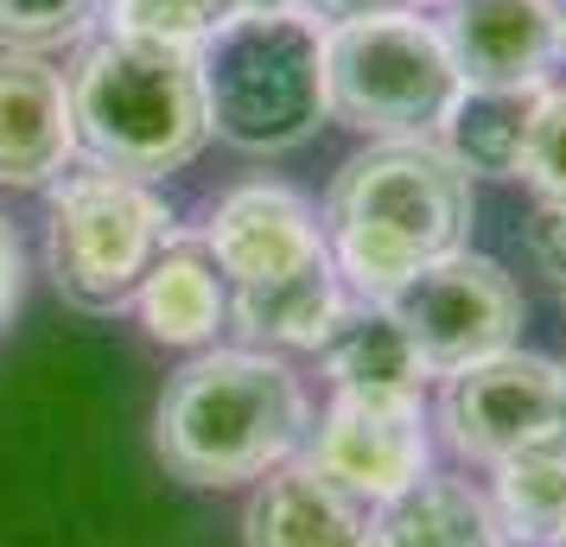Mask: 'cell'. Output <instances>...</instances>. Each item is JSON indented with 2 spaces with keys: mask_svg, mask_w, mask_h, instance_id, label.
Wrapping results in <instances>:
<instances>
[{
  "mask_svg": "<svg viewBox=\"0 0 566 547\" xmlns=\"http://www.w3.org/2000/svg\"><path fill=\"white\" fill-rule=\"evenodd\" d=\"M471 217V179L439 140H376L344 159L325 191V249L337 281H350L363 299H388L420 267L459 255Z\"/></svg>",
  "mask_w": 566,
  "mask_h": 547,
  "instance_id": "obj_1",
  "label": "cell"
},
{
  "mask_svg": "<svg viewBox=\"0 0 566 547\" xmlns=\"http://www.w3.org/2000/svg\"><path fill=\"white\" fill-rule=\"evenodd\" d=\"M306 395L286 364L255 350H210L166 382L154 445L172 477L198 491H223L274 471L306 440Z\"/></svg>",
  "mask_w": 566,
  "mask_h": 547,
  "instance_id": "obj_2",
  "label": "cell"
},
{
  "mask_svg": "<svg viewBox=\"0 0 566 547\" xmlns=\"http://www.w3.org/2000/svg\"><path fill=\"white\" fill-rule=\"evenodd\" d=\"M71 122L90 166H108L140 185L179 172L210 140L198 52L108 32L103 45L83 52L71 77Z\"/></svg>",
  "mask_w": 566,
  "mask_h": 547,
  "instance_id": "obj_3",
  "label": "cell"
},
{
  "mask_svg": "<svg viewBox=\"0 0 566 547\" xmlns=\"http://www.w3.org/2000/svg\"><path fill=\"white\" fill-rule=\"evenodd\" d=\"M210 134L242 154H293L306 147L325 108V32L306 13H255L230 20L198 45Z\"/></svg>",
  "mask_w": 566,
  "mask_h": 547,
  "instance_id": "obj_4",
  "label": "cell"
},
{
  "mask_svg": "<svg viewBox=\"0 0 566 547\" xmlns=\"http://www.w3.org/2000/svg\"><path fill=\"white\" fill-rule=\"evenodd\" d=\"M459 64L420 7L325 27V108L376 140H433L459 103Z\"/></svg>",
  "mask_w": 566,
  "mask_h": 547,
  "instance_id": "obj_5",
  "label": "cell"
},
{
  "mask_svg": "<svg viewBox=\"0 0 566 547\" xmlns=\"http://www.w3.org/2000/svg\"><path fill=\"white\" fill-rule=\"evenodd\" d=\"M172 242V210L108 166H64L52 191V281L77 313H122Z\"/></svg>",
  "mask_w": 566,
  "mask_h": 547,
  "instance_id": "obj_6",
  "label": "cell"
},
{
  "mask_svg": "<svg viewBox=\"0 0 566 547\" xmlns=\"http://www.w3.org/2000/svg\"><path fill=\"white\" fill-rule=\"evenodd\" d=\"M382 306L413 344L427 376H459L471 364H490L522 338V287L490 255H471V249L420 267Z\"/></svg>",
  "mask_w": 566,
  "mask_h": 547,
  "instance_id": "obj_7",
  "label": "cell"
},
{
  "mask_svg": "<svg viewBox=\"0 0 566 547\" xmlns=\"http://www.w3.org/2000/svg\"><path fill=\"white\" fill-rule=\"evenodd\" d=\"M300 445L312 471L357 491L363 503H388L433 471V433L420 414V395H337Z\"/></svg>",
  "mask_w": 566,
  "mask_h": 547,
  "instance_id": "obj_8",
  "label": "cell"
},
{
  "mask_svg": "<svg viewBox=\"0 0 566 547\" xmlns=\"http://www.w3.org/2000/svg\"><path fill=\"white\" fill-rule=\"evenodd\" d=\"M554 389H560V364L535 350H503L490 364L446 376L439 433L464 465H503L522 445L554 440Z\"/></svg>",
  "mask_w": 566,
  "mask_h": 547,
  "instance_id": "obj_9",
  "label": "cell"
},
{
  "mask_svg": "<svg viewBox=\"0 0 566 547\" xmlns=\"http://www.w3.org/2000/svg\"><path fill=\"white\" fill-rule=\"evenodd\" d=\"M210 261L230 274V287H268L286 281L312 261H325V223L312 217V204L286 185H242L230 191L205 235Z\"/></svg>",
  "mask_w": 566,
  "mask_h": 547,
  "instance_id": "obj_10",
  "label": "cell"
},
{
  "mask_svg": "<svg viewBox=\"0 0 566 547\" xmlns=\"http://www.w3.org/2000/svg\"><path fill=\"white\" fill-rule=\"evenodd\" d=\"M77 159L71 83L39 52H0V185L39 191Z\"/></svg>",
  "mask_w": 566,
  "mask_h": 547,
  "instance_id": "obj_11",
  "label": "cell"
},
{
  "mask_svg": "<svg viewBox=\"0 0 566 547\" xmlns=\"http://www.w3.org/2000/svg\"><path fill=\"white\" fill-rule=\"evenodd\" d=\"M439 39L471 90H522L547 83L554 64V7L547 0H452Z\"/></svg>",
  "mask_w": 566,
  "mask_h": 547,
  "instance_id": "obj_12",
  "label": "cell"
},
{
  "mask_svg": "<svg viewBox=\"0 0 566 547\" xmlns=\"http://www.w3.org/2000/svg\"><path fill=\"white\" fill-rule=\"evenodd\" d=\"M376 503L332 484L306 459H281L261 471L255 496L242 509V541L249 547H369Z\"/></svg>",
  "mask_w": 566,
  "mask_h": 547,
  "instance_id": "obj_13",
  "label": "cell"
},
{
  "mask_svg": "<svg viewBox=\"0 0 566 547\" xmlns=\"http://www.w3.org/2000/svg\"><path fill=\"white\" fill-rule=\"evenodd\" d=\"M369 547H510L496 528V509L464 477H420L413 491L376 503Z\"/></svg>",
  "mask_w": 566,
  "mask_h": 547,
  "instance_id": "obj_14",
  "label": "cell"
},
{
  "mask_svg": "<svg viewBox=\"0 0 566 547\" xmlns=\"http://www.w3.org/2000/svg\"><path fill=\"white\" fill-rule=\"evenodd\" d=\"M541 90L547 83H522V90H471L464 83L433 140L452 154L464 179H522V147H528Z\"/></svg>",
  "mask_w": 566,
  "mask_h": 547,
  "instance_id": "obj_15",
  "label": "cell"
},
{
  "mask_svg": "<svg viewBox=\"0 0 566 547\" xmlns=\"http://www.w3.org/2000/svg\"><path fill=\"white\" fill-rule=\"evenodd\" d=\"M318 364H325L337 395H420V382H427L413 344L401 338V325L388 318L382 299L344 306L318 344Z\"/></svg>",
  "mask_w": 566,
  "mask_h": 547,
  "instance_id": "obj_16",
  "label": "cell"
},
{
  "mask_svg": "<svg viewBox=\"0 0 566 547\" xmlns=\"http://www.w3.org/2000/svg\"><path fill=\"white\" fill-rule=\"evenodd\" d=\"M344 306H350V299H344V281H337L332 255L300 267V274H286V281L230 293L235 332L255 338V344H281V350H318Z\"/></svg>",
  "mask_w": 566,
  "mask_h": 547,
  "instance_id": "obj_17",
  "label": "cell"
},
{
  "mask_svg": "<svg viewBox=\"0 0 566 547\" xmlns=\"http://www.w3.org/2000/svg\"><path fill=\"white\" fill-rule=\"evenodd\" d=\"M140 318L159 344H210L230 318V299L217 287V267H210V249H166V255L147 267L140 281Z\"/></svg>",
  "mask_w": 566,
  "mask_h": 547,
  "instance_id": "obj_18",
  "label": "cell"
},
{
  "mask_svg": "<svg viewBox=\"0 0 566 547\" xmlns=\"http://www.w3.org/2000/svg\"><path fill=\"white\" fill-rule=\"evenodd\" d=\"M490 484V509L503 541L522 547H566V445L560 440H535L510 452Z\"/></svg>",
  "mask_w": 566,
  "mask_h": 547,
  "instance_id": "obj_19",
  "label": "cell"
},
{
  "mask_svg": "<svg viewBox=\"0 0 566 547\" xmlns=\"http://www.w3.org/2000/svg\"><path fill=\"white\" fill-rule=\"evenodd\" d=\"M230 0H108V27L128 39H159V45H185L198 52L217 27H230Z\"/></svg>",
  "mask_w": 566,
  "mask_h": 547,
  "instance_id": "obj_20",
  "label": "cell"
},
{
  "mask_svg": "<svg viewBox=\"0 0 566 547\" xmlns=\"http://www.w3.org/2000/svg\"><path fill=\"white\" fill-rule=\"evenodd\" d=\"M96 0H0V45L7 52H45L90 27Z\"/></svg>",
  "mask_w": 566,
  "mask_h": 547,
  "instance_id": "obj_21",
  "label": "cell"
},
{
  "mask_svg": "<svg viewBox=\"0 0 566 547\" xmlns=\"http://www.w3.org/2000/svg\"><path fill=\"white\" fill-rule=\"evenodd\" d=\"M522 179L535 185L547 204H566V90H541L528 147H522Z\"/></svg>",
  "mask_w": 566,
  "mask_h": 547,
  "instance_id": "obj_22",
  "label": "cell"
},
{
  "mask_svg": "<svg viewBox=\"0 0 566 547\" xmlns=\"http://www.w3.org/2000/svg\"><path fill=\"white\" fill-rule=\"evenodd\" d=\"M528 255H535V267L554 287L566 281V204H547V198L535 204V217H528Z\"/></svg>",
  "mask_w": 566,
  "mask_h": 547,
  "instance_id": "obj_23",
  "label": "cell"
},
{
  "mask_svg": "<svg viewBox=\"0 0 566 547\" xmlns=\"http://www.w3.org/2000/svg\"><path fill=\"white\" fill-rule=\"evenodd\" d=\"M20 293H27V255H20L13 223L0 217V332L13 325V313H20Z\"/></svg>",
  "mask_w": 566,
  "mask_h": 547,
  "instance_id": "obj_24",
  "label": "cell"
},
{
  "mask_svg": "<svg viewBox=\"0 0 566 547\" xmlns=\"http://www.w3.org/2000/svg\"><path fill=\"white\" fill-rule=\"evenodd\" d=\"M395 7H408V0H300L306 20H332V27H344V20H369V13H395Z\"/></svg>",
  "mask_w": 566,
  "mask_h": 547,
  "instance_id": "obj_25",
  "label": "cell"
},
{
  "mask_svg": "<svg viewBox=\"0 0 566 547\" xmlns=\"http://www.w3.org/2000/svg\"><path fill=\"white\" fill-rule=\"evenodd\" d=\"M235 20H255V13H300V0H230Z\"/></svg>",
  "mask_w": 566,
  "mask_h": 547,
  "instance_id": "obj_26",
  "label": "cell"
},
{
  "mask_svg": "<svg viewBox=\"0 0 566 547\" xmlns=\"http://www.w3.org/2000/svg\"><path fill=\"white\" fill-rule=\"evenodd\" d=\"M554 440L566 445V369H560V389H554Z\"/></svg>",
  "mask_w": 566,
  "mask_h": 547,
  "instance_id": "obj_27",
  "label": "cell"
},
{
  "mask_svg": "<svg viewBox=\"0 0 566 547\" xmlns=\"http://www.w3.org/2000/svg\"><path fill=\"white\" fill-rule=\"evenodd\" d=\"M554 57H566V13H554Z\"/></svg>",
  "mask_w": 566,
  "mask_h": 547,
  "instance_id": "obj_28",
  "label": "cell"
},
{
  "mask_svg": "<svg viewBox=\"0 0 566 547\" xmlns=\"http://www.w3.org/2000/svg\"><path fill=\"white\" fill-rule=\"evenodd\" d=\"M408 7H452V0H408Z\"/></svg>",
  "mask_w": 566,
  "mask_h": 547,
  "instance_id": "obj_29",
  "label": "cell"
},
{
  "mask_svg": "<svg viewBox=\"0 0 566 547\" xmlns=\"http://www.w3.org/2000/svg\"><path fill=\"white\" fill-rule=\"evenodd\" d=\"M547 7H554V13H566V0H547Z\"/></svg>",
  "mask_w": 566,
  "mask_h": 547,
  "instance_id": "obj_30",
  "label": "cell"
},
{
  "mask_svg": "<svg viewBox=\"0 0 566 547\" xmlns=\"http://www.w3.org/2000/svg\"><path fill=\"white\" fill-rule=\"evenodd\" d=\"M560 313H566V281H560Z\"/></svg>",
  "mask_w": 566,
  "mask_h": 547,
  "instance_id": "obj_31",
  "label": "cell"
}]
</instances>
